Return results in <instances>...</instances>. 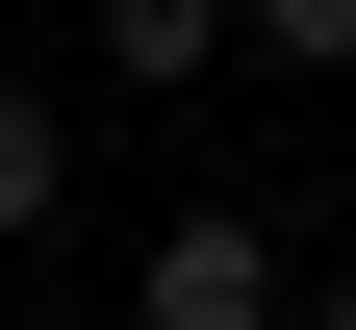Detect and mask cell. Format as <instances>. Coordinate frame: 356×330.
<instances>
[{"instance_id": "cell-1", "label": "cell", "mask_w": 356, "mask_h": 330, "mask_svg": "<svg viewBox=\"0 0 356 330\" xmlns=\"http://www.w3.org/2000/svg\"><path fill=\"white\" fill-rule=\"evenodd\" d=\"M127 330H280V229L254 204H178L153 254H127Z\"/></svg>"}, {"instance_id": "cell-2", "label": "cell", "mask_w": 356, "mask_h": 330, "mask_svg": "<svg viewBox=\"0 0 356 330\" xmlns=\"http://www.w3.org/2000/svg\"><path fill=\"white\" fill-rule=\"evenodd\" d=\"M76 26H102V76H127V102H178V76L229 51V0H76Z\"/></svg>"}, {"instance_id": "cell-3", "label": "cell", "mask_w": 356, "mask_h": 330, "mask_svg": "<svg viewBox=\"0 0 356 330\" xmlns=\"http://www.w3.org/2000/svg\"><path fill=\"white\" fill-rule=\"evenodd\" d=\"M229 51H280V76H356V0H229Z\"/></svg>"}, {"instance_id": "cell-4", "label": "cell", "mask_w": 356, "mask_h": 330, "mask_svg": "<svg viewBox=\"0 0 356 330\" xmlns=\"http://www.w3.org/2000/svg\"><path fill=\"white\" fill-rule=\"evenodd\" d=\"M0 229H51V102L0 76Z\"/></svg>"}, {"instance_id": "cell-5", "label": "cell", "mask_w": 356, "mask_h": 330, "mask_svg": "<svg viewBox=\"0 0 356 330\" xmlns=\"http://www.w3.org/2000/svg\"><path fill=\"white\" fill-rule=\"evenodd\" d=\"M280 330H356V279H331V305H280Z\"/></svg>"}]
</instances>
